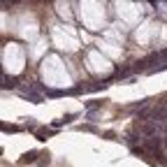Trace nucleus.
Returning <instances> with one entry per match:
<instances>
[{
    "mask_svg": "<svg viewBox=\"0 0 167 167\" xmlns=\"http://www.w3.org/2000/svg\"><path fill=\"white\" fill-rule=\"evenodd\" d=\"M14 84H16V79H14V77H5V88H12Z\"/></svg>",
    "mask_w": 167,
    "mask_h": 167,
    "instance_id": "obj_3",
    "label": "nucleus"
},
{
    "mask_svg": "<svg viewBox=\"0 0 167 167\" xmlns=\"http://www.w3.org/2000/svg\"><path fill=\"white\" fill-rule=\"evenodd\" d=\"M42 165H49V153H42Z\"/></svg>",
    "mask_w": 167,
    "mask_h": 167,
    "instance_id": "obj_4",
    "label": "nucleus"
},
{
    "mask_svg": "<svg viewBox=\"0 0 167 167\" xmlns=\"http://www.w3.org/2000/svg\"><path fill=\"white\" fill-rule=\"evenodd\" d=\"M158 128H160V123H156V121H137L135 123V130L144 137V139L158 137Z\"/></svg>",
    "mask_w": 167,
    "mask_h": 167,
    "instance_id": "obj_1",
    "label": "nucleus"
},
{
    "mask_svg": "<svg viewBox=\"0 0 167 167\" xmlns=\"http://www.w3.org/2000/svg\"><path fill=\"white\" fill-rule=\"evenodd\" d=\"M35 158H37V151H28V153H23L21 163H35Z\"/></svg>",
    "mask_w": 167,
    "mask_h": 167,
    "instance_id": "obj_2",
    "label": "nucleus"
}]
</instances>
